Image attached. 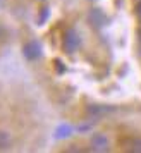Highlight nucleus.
Listing matches in <instances>:
<instances>
[{
    "instance_id": "f257e3e1",
    "label": "nucleus",
    "mask_w": 141,
    "mask_h": 153,
    "mask_svg": "<svg viewBox=\"0 0 141 153\" xmlns=\"http://www.w3.org/2000/svg\"><path fill=\"white\" fill-rule=\"evenodd\" d=\"M79 45H81V35L78 33L76 28L65 29V33L62 36V52L67 55H74L78 52Z\"/></svg>"
},
{
    "instance_id": "f03ea898",
    "label": "nucleus",
    "mask_w": 141,
    "mask_h": 153,
    "mask_svg": "<svg viewBox=\"0 0 141 153\" xmlns=\"http://www.w3.org/2000/svg\"><path fill=\"white\" fill-rule=\"evenodd\" d=\"M90 150L96 153H105L110 152V139L103 132H95L90 138Z\"/></svg>"
},
{
    "instance_id": "7ed1b4c3",
    "label": "nucleus",
    "mask_w": 141,
    "mask_h": 153,
    "mask_svg": "<svg viewBox=\"0 0 141 153\" xmlns=\"http://www.w3.org/2000/svg\"><path fill=\"white\" fill-rule=\"evenodd\" d=\"M22 55H24L26 60H38L42 57V45L36 40H29L22 47Z\"/></svg>"
},
{
    "instance_id": "20e7f679",
    "label": "nucleus",
    "mask_w": 141,
    "mask_h": 153,
    "mask_svg": "<svg viewBox=\"0 0 141 153\" xmlns=\"http://www.w3.org/2000/svg\"><path fill=\"white\" fill-rule=\"evenodd\" d=\"M122 148L126 152L141 153V138H126L122 141Z\"/></svg>"
},
{
    "instance_id": "39448f33",
    "label": "nucleus",
    "mask_w": 141,
    "mask_h": 153,
    "mask_svg": "<svg viewBox=\"0 0 141 153\" xmlns=\"http://www.w3.org/2000/svg\"><path fill=\"white\" fill-rule=\"evenodd\" d=\"M72 132H74V129H72L70 124H60L55 129V134H53V136H55V139H64V138L72 136Z\"/></svg>"
},
{
    "instance_id": "423d86ee",
    "label": "nucleus",
    "mask_w": 141,
    "mask_h": 153,
    "mask_svg": "<svg viewBox=\"0 0 141 153\" xmlns=\"http://www.w3.org/2000/svg\"><path fill=\"white\" fill-rule=\"evenodd\" d=\"M110 110V108H107V107H102V105H90L88 108H86V112H88V115L93 119L96 117H102L103 114H107V112Z\"/></svg>"
},
{
    "instance_id": "0eeeda50",
    "label": "nucleus",
    "mask_w": 141,
    "mask_h": 153,
    "mask_svg": "<svg viewBox=\"0 0 141 153\" xmlns=\"http://www.w3.org/2000/svg\"><path fill=\"white\" fill-rule=\"evenodd\" d=\"M90 22L95 24V26H102V24L105 22L103 12H102L100 9H91V12H90Z\"/></svg>"
},
{
    "instance_id": "6e6552de",
    "label": "nucleus",
    "mask_w": 141,
    "mask_h": 153,
    "mask_svg": "<svg viewBox=\"0 0 141 153\" xmlns=\"http://www.w3.org/2000/svg\"><path fill=\"white\" fill-rule=\"evenodd\" d=\"M10 146V138L5 131H0V150H7Z\"/></svg>"
},
{
    "instance_id": "1a4fd4ad",
    "label": "nucleus",
    "mask_w": 141,
    "mask_h": 153,
    "mask_svg": "<svg viewBox=\"0 0 141 153\" xmlns=\"http://www.w3.org/2000/svg\"><path fill=\"white\" fill-rule=\"evenodd\" d=\"M47 17H48V7L45 5V7H42V14L38 17V24H45L47 22Z\"/></svg>"
},
{
    "instance_id": "9d476101",
    "label": "nucleus",
    "mask_w": 141,
    "mask_h": 153,
    "mask_svg": "<svg viewBox=\"0 0 141 153\" xmlns=\"http://www.w3.org/2000/svg\"><path fill=\"white\" fill-rule=\"evenodd\" d=\"M53 67H55V71L59 72V74H62V72H65V65H62V62L57 59V60H53Z\"/></svg>"
},
{
    "instance_id": "9b49d317",
    "label": "nucleus",
    "mask_w": 141,
    "mask_h": 153,
    "mask_svg": "<svg viewBox=\"0 0 141 153\" xmlns=\"http://www.w3.org/2000/svg\"><path fill=\"white\" fill-rule=\"evenodd\" d=\"M136 16H138V19H140V22H141V0L136 4Z\"/></svg>"
},
{
    "instance_id": "f8f14e48",
    "label": "nucleus",
    "mask_w": 141,
    "mask_h": 153,
    "mask_svg": "<svg viewBox=\"0 0 141 153\" xmlns=\"http://www.w3.org/2000/svg\"><path fill=\"white\" fill-rule=\"evenodd\" d=\"M2 36H4V26L0 24V38H2Z\"/></svg>"
},
{
    "instance_id": "ddd939ff",
    "label": "nucleus",
    "mask_w": 141,
    "mask_h": 153,
    "mask_svg": "<svg viewBox=\"0 0 141 153\" xmlns=\"http://www.w3.org/2000/svg\"><path fill=\"white\" fill-rule=\"evenodd\" d=\"M140 38H141V28H140Z\"/></svg>"
}]
</instances>
